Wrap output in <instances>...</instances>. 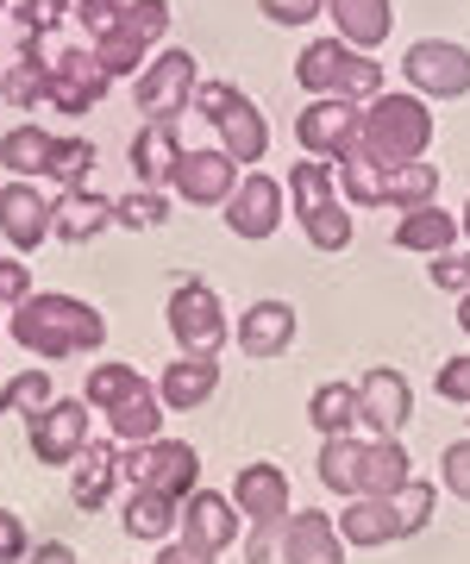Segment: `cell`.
I'll return each instance as SVG.
<instances>
[{"label":"cell","instance_id":"obj_19","mask_svg":"<svg viewBox=\"0 0 470 564\" xmlns=\"http://www.w3.org/2000/svg\"><path fill=\"white\" fill-rule=\"evenodd\" d=\"M332 527H339V540H351V545L408 540V533H402V514H395V496H351V508Z\"/></svg>","mask_w":470,"mask_h":564},{"label":"cell","instance_id":"obj_28","mask_svg":"<svg viewBox=\"0 0 470 564\" xmlns=\"http://www.w3.org/2000/svg\"><path fill=\"white\" fill-rule=\"evenodd\" d=\"M107 421H113V440L120 445H151L157 440V426H164V395L132 389L120 408H107Z\"/></svg>","mask_w":470,"mask_h":564},{"label":"cell","instance_id":"obj_30","mask_svg":"<svg viewBox=\"0 0 470 564\" xmlns=\"http://www.w3.org/2000/svg\"><path fill=\"white\" fill-rule=\"evenodd\" d=\"M170 527H183V502H176V496L139 489V496L125 502V533H132V540H170Z\"/></svg>","mask_w":470,"mask_h":564},{"label":"cell","instance_id":"obj_5","mask_svg":"<svg viewBox=\"0 0 470 564\" xmlns=\"http://www.w3.org/2000/svg\"><path fill=\"white\" fill-rule=\"evenodd\" d=\"M288 188H295V214H302V232H307V239L320 245V251H346V245H351V214L332 202L327 163H295Z\"/></svg>","mask_w":470,"mask_h":564},{"label":"cell","instance_id":"obj_23","mask_svg":"<svg viewBox=\"0 0 470 564\" xmlns=\"http://www.w3.org/2000/svg\"><path fill=\"white\" fill-rule=\"evenodd\" d=\"M107 226H113V202L88 195V188H69V195L51 207V232H57L63 245H88L95 232H107Z\"/></svg>","mask_w":470,"mask_h":564},{"label":"cell","instance_id":"obj_40","mask_svg":"<svg viewBox=\"0 0 470 564\" xmlns=\"http://www.w3.org/2000/svg\"><path fill=\"white\" fill-rule=\"evenodd\" d=\"M88 163H95V144H88V139H57L51 176H63V182H83V176H88Z\"/></svg>","mask_w":470,"mask_h":564},{"label":"cell","instance_id":"obj_36","mask_svg":"<svg viewBox=\"0 0 470 564\" xmlns=\"http://www.w3.org/2000/svg\"><path fill=\"white\" fill-rule=\"evenodd\" d=\"M51 402H57V395H51V377H44V370H25V377H13V383L0 389V408H7V414H44Z\"/></svg>","mask_w":470,"mask_h":564},{"label":"cell","instance_id":"obj_13","mask_svg":"<svg viewBox=\"0 0 470 564\" xmlns=\"http://www.w3.org/2000/svg\"><path fill=\"white\" fill-rule=\"evenodd\" d=\"M226 226H232L239 239H270V232L283 226V182L264 176V170L239 176L232 202H226Z\"/></svg>","mask_w":470,"mask_h":564},{"label":"cell","instance_id":"obj_35","mask_svg":"<svg viewBox=\"0 0 470 564\" xmlns=\"http://www.w3.org/2000/svg\"><path fill=\"white\" fill-rule=\"evenodd\" d=\"M176 158H183V144H176V126H144L139 139H132V163H139V176H144V182H164Z\"/></svg>","mask_w":470,"mask_h":564},{"label":"cell","instance_id":"obj_8","mask_svg":"<svg viewBox=\"0 0 470 564\" xmlns=\"http://www.w3.org/2000/svg\"><path fill=\"white\" fill-rule=\"evenodd\" d=\"M195 88H201V82H195V57H188V51H164V57L139 76L132 95H139L144 126H170L188 101H195Z\"/></svg>","mask_w":470,"mask_h":564},{"label":"cell","instance_id":"obj_1","mask_svg":"<svg viewBox=\"0 0 470 564\" xmlns=\"http://www.w3.org/2000/svg\"><path fill=\"white\" fill-rule=\"evenodd\" d=\"M101 314L88 302H69V295H32V302L13 307V339L39 358H69V351H95L101 345Z\"/></svg>","mask_w":470,"mask_h":564},{"label":"cell","instance_id":"obj_48","mask_svg":"<svg viewBox=\"0 0 470 564\" xmlns=\"http://www.w3.org/2000/svg\"><path fill=\"white\" fill-rule=\"evenodd\" d=\"M20 552H25V527H20V514L0 508V564H20Z\"/></svg>","mask_w":470,"mask_h":564},{"label":"cell","instance_id":"obj_39","mask_svg":"<svg viewBox=\"0 0 470 564\" xmlns=\"http://www.w3.org/2000/svg\"><path fill=\"white\" fill-rule=\"evenodd\" d=\"M170 214V202L164 195H151V188H144V195H125V202H113V220L120 226H157Z\"/></svg>","mask_w":470,"mask_h":564},{"label":"cell","instance_id":"obj_4","mask_svg":"<svg viewBox=\"0 0 470 564\" xmlns=\"http://www.w3.org/2000/svg\"><path fill=\"white\" fill-rule=\"evenodd\" d=\"M195 107H201V120H214L226 132V158L232 163H258L270 151L264 113H258L232 82H207V88H195Z\"/></svg>","mask_w":470,"mask_h":564},{"label":"cell","instance_id":"obj_25","mask_svg":"<svg viewBox=\"0 0 470 564\" xmlns=\"http://www.w3.org/2000/svg\"><path fill=\"white\" fill-rule=\"evenodd\" d=\"M288 339H295V307L288 302H258L239 326V345L251 358H276V351H288Z\"/></svg>","mask_w":470,"mask_h":564},{"label":"cell","instance_id":"obj_33","mask_svg":"<svg viewBox=\"0 0 470 564\" xmlns=\"http://www.w3.org/2000/svg\"><path fill=\"white\" fill-rule=\"evenodd\" d=\"M314 426H320L327 440H346L351 426H364V421H358V389H351V383L314 389Z\"/></svg>","mask_w":470,"mask_h":564},{"label":"cell","instance_id":"obj_50","mask_svg":"<svg viewBox=\"0 0 470 564\" xmlns=\"http://www.w3.org/2000/svg\"><path fill=\"white\" fill-rule=\"evenodd\" d=\"M276 533H283V527H276ZM276 533L258 527V540H251V564H288V552L276 545Z\"/></svg>","mask_w":470,"mask_h":564},{"label":"cell","instance_id":"obj_15","mask_svg":"<svg viewBox=\"0 0 470 564\" xmlns=\"http://www.w3.org/2000/svg\"><path fill=\"white\" fill-rule=\"evenodd\" d=\"M183 540L220 558L226 545L239 540V502L220 496V489H195V496L183 502Z\"/></svg>","mask_w":470,"mask_h":564},{"label":"cell","instance_id":"obj_10","mask_svg":"<svg viewBox=\"0 0 470 564\" xmlns=\"http://www.w3.org/2000/svg\"><path fill=\"white\" fill-rule=\"evenodd\" d=\"M402 69H408V82L420 88V95H439V101L470 95V51H464V44L420 39L408 57H402Z\"/></svg>","mask_w":470,"mask_h":564},{"label":"cell","instance_id":"obj_11","mask_svg":"<svg viewBox=\"0 0 470 564\" xmlns=\"http://www.w3.org/2000/svg\"><path fill=\"white\" fill-rule=\"evenodd\" d=\"M408 414H414L408 377H402V370H389V364H376L364 383H358V421L370 426V440H395Z\"/></svg>","mask_w":470,"mask_h":564},{"label":"cell","instance_id":"obj_54","mask_svg":"<svg viewBox=\"0 0 470 564\" xmlns=\"http://www.w3.org/2000/svg\"><path fill=\"white\" fill-rule=\"evenodd\" d=\"M0 7H7V0H0Z\"/></svg>","mask_w":470,"mask_h":564},{"label":"cell","instance_id":"obj_24","mask_svg":"<svg viewBox=\"0 0 470 564\" xmlns=\"http://www.w3.org/2000/svg\"><path fill=\"white\" fill-rule=\"evenodd\" d=\"M214 389H220V364H214V351H188V358H176L164 370V389H157V395H164L170 408H201Z\"/></svg>","mask_w":470,"mask_h":564},{"label":"cell","instance_id":"obj_17","mask_svg":"<svg viewBox=\"0 0 470 564\" xmlns=\"http://www.w3.org/2000/svg\"><path fill=\"white\" fill-rule=\"evenodd\" d=\"M88 445V408L83 402H51L44 414H32V452L44 464H69Z\"/></svg>","mask_w":470,"mask_h":564},{"label":"cell","instance_id":"obj_21","mask_svg":"<svg viewBox=\"0 0 470 564\" xmlns=\"http://www.w3.org/2000/svg\"><path fill=\"white\" fill-rule=\"evenodd\" d=\"M0 232L20 245V251H32V245L51 232V202H44L32 182H13V188L0 195Z\"/></svg>","mask_w":470,"mask_h":564},{"label":"cell","instance_id":"obj_14","mask_svg":"<svg viewBox=\"0 0 470 564\" xmlns=\"http://www.w3.org/2000/svg\"><path fill=\"white\" fill-rule=\"evenodd\" d=\"M170 333L188 345V351H214L226 339V314H220V295L207 282H183L170 295Z\"/></svg>","mask_w":470,"mask_h":564},{"label":"cell","instance_id":"obj_6","mask_svg":"<svg viewBox=\"0 0 470 564\" xmlns=\"http://www.w3.org/2000/svg\"><path fill=\"white\" fill-rule=\"evenodd\" d=\"M120 470H125L139 489H157V496H176V502H188V496H195V477H201L195 445H183V440L132 445V452L120 458Z\"/></svg>","mask_w":470,"mask_h":564},{"label":"cell","instance_id":"obj_32","mask_svg":"<svg viewBox=\"0 0 470 564\" xmlns=\"http://www.w3.org/2000/svg\"><path fill=\"white\" fill-rule=\"evenodd\" d=\"M0 158H7L13 176H44L51 158H57V139L39 132V126H20V132H7V139H0Z\"/></svg>","mask_w":470,"mask_h":564},{"label":"cell","instance_id":"obj_38","mask_svg":"<svg viewBox=\"0 0 470 564\" xmlns=\"http://www.w3.org/2000/svg\"><path fill=\"white\" fill-rule=\"evenodd\" d=\"M44 69H51V63H39L32 51H25V57L13 63V69H7V82H0V88H7V101L20 107V113H25V107H32V101L44 95Z\"/></svg>","mask_w":470,"mask_h":564},{"label":"cell","instance_id":"obj_44","mask_svg":"<svg viewBox=\"0 0 470 564\" xmlns=\"http://www.w3.org/2000/svg\"><path fill=\"white\" fill-rule=\"evenodd\" d=\"M0 302H32V270L25 263H0Z\"/></svg>","mask_w":470,"mask_h":564},{"label":"cell","instance_id":"obj_16","mask_svg":"<svg viewBox=\"0 0 470 564\" xmlns=\"http://www.w3.org/2000/svg\"><path fill=\"white\" fill-rule=\"evenodd\" d=\"M44 95H51L63 113H83V107H95L107 95V69L88 57V51H69V57H57L44 69Z\"/></svg>","mask_w":470,"mask_h":564},{"label":"cell","instance_id":"obj_45","mask_svg":"<svg viewBox=\"0 0 470 564\" xmlns=\"http://www.w3.org/2000/svg\"><path fill=\"white\" fill-rule=\"evenodd\" d=\"M270 20H283V25H307L314 13H320V0H258Z\"/></svg>","mask_w":470,"mask_h":564},{"label":"cell","instance_id":"obj_31","mask_svg":"<svg viewBox=\"0 0 470 564\" xmlns=\"http://www.w3.org/2000/svg\"><path fill=\"white\" fill-rule=\"evenodd\" d=\"M433 188H439V170L433 163H395V170H383V202L389 207H433Z\"/></svg>","mask_w":470,"mask_h":564},{"label":"cell","instance_id":"obj_3","mask_svg":"<svg viewBox=\"0 0 470 564\" xmlns=\"http://www.w3.org/2000/svg\"><path fill=\"white\" fill-rule=\"evenodd\" d=\"M295 76H302V88L327 95V101H364V95L383 88V63H370L364 51H351L346 39H332V44H307L302 63H295Z\"/></svg>","mask_w":470,"mask_h":564},{"label":"cell","instance_id":"obj_2","mask_svg":"<svg viewBox=\"0 0 470 564\" xmlns=\"http://www.w3.org/2000/svg\"><path fill=\"white\" fill-rule=\"evenodd\" d=\"M427 139H433V113L414 101V95H376L370 113H364L358 158L383 163V170H395V163H420Z\"/></svg>","mask_w":470,"mask_h":564},{"label":"cell","instance_id":"obj_46","mask_svg":"<svg viewBox=\"0 0 470 564\" xmlns=\"http://www.w3.org/2000/svg\"><path fill=\"white\" fill-rule=\"evenodd\" d=\"M439 395H446V402H470V358H451L446 370H439Z\"/></svg>","mask_w":470,"mask_h":564},{"label":"cell","instance_id":"obj_9","mask_svg":"<svg viewBox=\"0 0 470 564\" xmlns=\"http://www.w3.org/2000/svg\"><path fill=\"white\" fill-rule=\"evenodd\" d=\"M295 139L314 151V158H332V163H351L358 158V139H364V113L351 101H307L302 120H295Z\"/></svg>","mask_w":470,"mask_h":564},{"label":"cell","instance_id":"obj_41","mask_svg":"<svg viewBox=\"0 0 470 564\" xmlns=\"http://www.w3.org/2000/svg\"><path fill=\"white\" fill-rule=\"evenodd\" d=\"M63 13H69L63 0H25V7H20V25H25V39H44V32H51V25L63 20Z\"/></svg>","mask_w":470,"mask_h":564},{"label":"cell","instance_id":"obj_49","mask_svg":"<svg viewBox=\"0 0 470 564\" xmlns=\"http://www.w3.org/2000/svg\"><path fill=\"white\" fill-rule=\"evenodd\" d=\"M157 564H214V552H201V545H188V540H164Z\"/></svg>","mask_w":470,"mask_h":564},{"label":"cell","instance_id":"obj_22","mask_svg":"<svg viewBox=\"0 0 470 564\" xmlns=\"http://www.w3.org/2000/svg\"><path fill=\"white\" fill-rule=\"evenodd\" d=\"M332 25H339V39L351 44V51H376V44L389 39V25H395V13H389V0H327Z\"/></svg>","mask_w":470,"mask_h":564},{"label":"cell","instance_id":"obj_42","mask_svg":"<svg viewBox=\"0 0 470 564\" xmlns=\"http://www.w3.org/2000/svg\"><path fill=\"white\" fill-rule=\"evenodd\" d=\"M76 13H83V25H88V32H95V39H107V32H113V25H120L125 0H83V7H76Z\"/></svg>","mask_w":470,"mask_h":564},{"label":"cell","instance_id":"obj_27","mask_svg":"<svg viewBox=\"0 0 470 564\" xmlns=\"http://www.w3.org/2000/svg\"><path fill=\"white\" fill-rule=\"evenodd\" d=\"M458 232H464V226L451 220V214H439V207H408L402 226H395V245H402V251H433V258H439V251L458 245Z\"/></svg>","mask_w":470,"mask_h":564},{"label":"cell","instance_id":"obj_34","mask_svg":"<svg viewBox=\"0 0 470 564\" xmlns=\"http://www.w3.org/2000/svg\"><path fill=\"white\" fill-rule=\"evenodd\" d=\"M358 470H364V440H327L320 445V484L339 496H358Z\"/></svg>","mask_w":470,"mask_h":564},{"label":"cell","instance_id":"obj_43","mask_svg":"<svg viewBox=\"0 0 470 564\" xmlns=\"http://www.w3.org/2000/svg\"><path fill=\"white\" fill-rule=\"evenodd\" d=\"M446 489L470 502V440H458V445L446 452Z\"/></svg>","mask_w":470,"mask_h":564},{"label":"cell","instance_id":"obj_51","mask_svg":"<svg viewBox=\"0 0 470 564\" xmlns=\"http://www.w3.org/2000/svg\"><path fill=\"white\" fill-rule=\"evenodd\" d=\"M32 564H76V552H69V545H39V552H32Z\"/></svg>","mask_w":470,"mask_h":564},{"label":"cell","instance_id":"obj_12","mask_svg":"<svg viewBox=\"0 0 470 564\" xmlns=\"http://www.w3.org/2000/svg\"><path fill=\"white\" fill-rule=\"evenodd\" d=\"M170 182L195 207H226L232 188H239V163L226 158V151H183V158L170 163Z\"/></svg>","mask_w":470,"mask_h":564},{"label":"cell","instance_id":"obj_47","mask_svg":"<svg viewBox=\"0 0 470 564\" xmlns=\"http://www.w3.org/2000/svg\"><path fill=\"white\" fill-rule=\"evenodd\" d=\"M433 282L464 295V289H470V258H451V251H439V263H433Z\"/></svg>","mask_w":470,"mask_h":564},{"label":"cell","instance_id":"obj_20","mask_svg":"<svg viewBox=\"0 0 470 564\" xmlns=\"http://www.w3.org/2000/svg\"><path fill=\"white\" fill-rule=\"evenodd\" d=\"M283 552H288V564H346V540H339V527L327 514H288Z\"/></svg>","mask_w":470,"mask_h":564},{"label":"cell","instance_id":"obj_29","mask_svg":"<svg viewBox=\"0 0 470 564\" xmlns=\"http://www.w3.org/2000/svg\"><path fill=\"white\" fill-rule=\"evenodd\" d=\"M120 477V445H83L76 452V508H101Z\"/></svg>","mask_w":470,"mask_h":564},{"label":"cell","instance_id":"obj_7","mask_svg":"<svg viewBox=\"0 0 470 564\" xmlns=\"http://www.w3.org/2000/svg\"><path fill=\"white\" fill-rule=\"evenodd\" d=\"M164 25H170V7H164V0H132V7L120 13V25L101 39V51H95V63L107 69V82H113V76H132V69H139V57H144V44L164 39Z\"/></svg>","mask_w":470,"mask_h":564},{"label":"cell","instance_id":"obj_53","mask_svg":"<svg viewBox=\"0 0 470 564\" xmlns=\"http://www.w3.org/2000/svg\"><path fill=\"white\" fill-rule=\"evenodd\" d=\"M458 226H464V232H470V207H464V220H458Z\"/></svg>","mask_w":470,"mask_h":564},{"label":"cell","instance_id":"obj_37","mask_svg":"<svg viewBox=\"0 0 470 564\" xmlns=\"http://www.w3.org/2000/svg\"><path fill=\"white\" fill-rule=\"evenodd\" d=\"M139 383V370H125V364H95V377H88V402L95 408H120Z\"/></svg>","mask_w":470,"mask_h":564},{"label":"cell","instance_id":"obj_26","mask_svg":"<svg viewBox=\"0 0 470 564\" xmlns=\"http://www.w3.org/2000/svg\"><path fill=\"white\" fill-rule=\"evenodd\" d=\"M408 477V452L395 440H364V470H358V496H395Z\"/></svg>","mask_w":470,"mask_h":564},{"label":"cell","instance_id":"obj_52","mask_svg":"<svg viewBox=\"0 0 470 564\" xmlns=\"http://www.w3.org/2000/svg\"><path fill=\"white\" fill-rule=\"evenodd\" d=\"M458 326L470 333V289H464V302H458Z\"/></svg>","mask_w":470,"mask_h":564},{"label":"cell","instance_id":"obj_18","mask_svg":"<svg viewBox=\"0 0 470 564\" xmlns=\"http://www.w3.org/2000/svg\"><path fill=\"white\" fill-rule=\"evenodd\" d=\"M232 502H239V514H251L258 527L276 533V527L288 521V477L276 464H245L239 484H232Z\"/></svg>","mask_w":470,"mask_h":564}]
</instances>
